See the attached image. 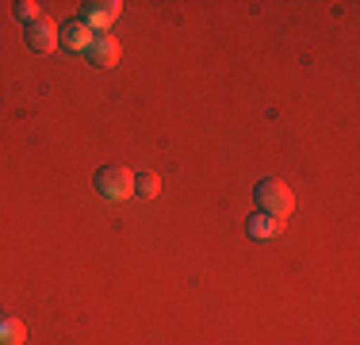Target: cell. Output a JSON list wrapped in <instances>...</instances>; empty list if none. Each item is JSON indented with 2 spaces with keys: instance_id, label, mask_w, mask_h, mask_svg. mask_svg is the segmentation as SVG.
<instances>
[{
  "instance_id": "obj_8",
  "label": "cell",
  "mask_w": 360,
  "mask_h": 345,
  "mask_svg": "<svg viewBox=\"0 0 360 345\" xmlns=\"http://www.w3.org/2000/svg\"><path fill=\"white\" fill-rule=\"evenodd\" d=\"M23 338H27L23 318H0V345H23Z\"/></svg>"
},
{
  "instance_id": "obj_1",
  "label": "cell",
  "mask_w": 360,
  "mask_h": 345,
  "mask_svg": "<svg viewBox=\"0 0 360 345\" xmlns=\"http://www.w3.org/2000/svg\"><path fill=\"white\" fill-rule=\"evenodd\" d=\"M253 200L261 207V215H269V219H276V222H284L291 215V207H295V196H291V188L284 180H261Z\"/></svg>"
},
{
  "instance_id": "obj_2",
  "label": "cell",
  "mask_w": 360,
  "mask_h": 345,
  "mask_svg": "<svg viewBox=\"0 0 360 345\" xmlns=\"http://www.w3.org/2000/svg\"><path fill=\"white\" fill-rule=\"evenodd\" d=\"M96 192L104 200H131L134 196V172L123 165H104L96 169Z\"/></svg>"
},
{
  "instance_id": "obj_6",
  "label": "cell",
  "mask_w": 360,
  "mask_h": 345,
  "mask_svg": "<svg viewBox=\"0 0 360 345\" xmlns=\"http://www.w3.org/2000/svg\"><path fill=\"white\" fill-rule=\"evenodd\" d=\"M89 62L96 65V69H111L119 62V42L111 39V34H96L92 39V46H89Z\"/></svg>"
},
{
  "instance_id": "obj_4",
  "label": "cell",
  "mask_w": 360,
  "mask_h": 345,
  "mask_svg": "<svg viewBox=\"0 0 360 345\" xmlns=\"http://www.w3.org/2000/svg\"><path fill=\"white\" fill-rule=\"evenodd\" d=\"M27 46L31 50H39V54H50V50L58 46V27L50 20H35V23H27Z\"/></svg>"
},
{
  "instance_id": "obj_7",
  "label": "cell",
  "mask_w": 360,
  "mask_h": 345,
  "mask_svg": "<svg viewBox=\"0 0 360 345\" xmlns=\"http://www.w3.org/2000/svg\"><path fill=\"white\" fill-rule=\"evenodd\" d=\"M245 230H250V238H276L280 230H284V222H276V219H269V215H250V219H245Z\"/></svg>"
},
{
  "instance_id": "obj_5",
  "label": "cell",
  "mask_w": 360,
  "mask_h": 345,
  "mask_svg": "<svg viewBox=\"0 0 360 345\" xmlns=\"http://www.w3.org/2000/svg\"><path fill=\"white\" fill-rule=\"evenodd\" d=\"M58 42H62L65 50H73V54H89V46H92V31L84 27L81 20H77V23H62V31H58Z\"/></svg>"
},
{
  "instance_id": "obj_3",
  "label": "cell",
  "mask_w": 360,
  "mask_h": 345,
  "mask_svg": "<svg viewBox=\"0 0 360 345\" xmlns=\"http://www.w3.org/2000/svg\"><path fill=\"white\" fill-rule=\"evenodd\" d=\"M119 12H123L119 0H89V4L81 8V23L89 31H104V27H111V23L119 20Z\"/></svg>"
},
{
  "instance_id": "obj_10",
  "label": "cell",
  "mask_w": 360,
  "mask_h": 345,
  "mask_svg": "<svg viewBox=\"0 0 360 345\" xmlns=\"http://www.w3.org/2000/svg\"><path fill=\"white\" fill-rule=\"evenodd\" d=\"M12 12H15V20H23V23H35L39 20V4H35V0H20Z\"/></svg>"
},
{
  "instance_id": "obj_9",
  "label": "cell",
  "mask_w": 360,
  "mask_h": 345,
  "mask_svg": "<svg viewBox=\"0 0 360 345\" xmlns=\"http://www.w3.org/2000/svg\"><path fill=\"white\" fill-rule=\"evenodd\" d=\"M158 192H161V177H158V172H142V177H134V196L153 200Z\"/></svg>"
}]
</instances>
